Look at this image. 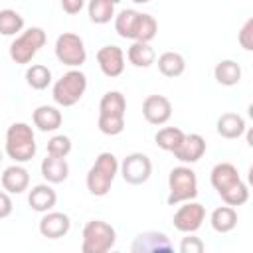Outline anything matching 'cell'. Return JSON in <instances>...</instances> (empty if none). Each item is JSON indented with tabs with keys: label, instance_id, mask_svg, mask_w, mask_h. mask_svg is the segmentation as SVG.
I'll return each instance as SVG.
<instances>
[{
	"label": "cell",
	"instance_id": "1",
	"mask_svg": "<svg viewBox=\"0 0 253 253\" xmlns=\"http://www.w3.org/2000/svg\"><path fill=\"white\" fill-rule=\"evenodd\" d=\"M213 190L227 206H243L249 200V188L241 180L237 168L231 162H219L211 168L210 174Z\"/></svg>",
	"mask_w": 253,
	"mask_h": 253
},
{
	"label": "cell",
	"instance_id": "2",
	"mask_svg": "<svg viewBox=\"0 0 253 253\" xmlns=\"http://www.w3.org/2000/svg\"><path fill=\"white\" fill-rule=\"evenodd\" d=\"M126 99L121 91H107L99 103V130L109 136H117L125 130Z\"/></svg>",
	"mask_w": 253,
	"mask_h": 253
},
{
	"label": "cell",
	"instance_id": "3",
	"mask_svg": "<svg viewBox=\"0 0 253 253\" xmlns=\"http://www.w3.org/2000/svg\"><path fill=\"white\" fill-rule=\"evenodd\" d=\"M119 174V162H117V156L113 152H101L93 166L89 168L87 172V190L89 194L97 196V198H103L109 194L111 186H113V180L115 176Z\"/></svg>",
	"mask_w": 253,
	"mask_h": 253
},
{
	"label": "cell",
	"instance_id": "4",
	"mask_svg": "<svg viewBox=\"0 0 253 253\" xmlns=\"http://www.w3.org/2000/svg\"><path fill=\"white\" fill-rule=\"evenodd\" d=\"M36 134L28 123H14L6 130V154L18 162H30L36 156Z\"/></svg>",
	"mask_w": 253,
	"mask_h": 253
},
{
	"label": "cell",
	"instance_id": "5",
	"mask_svg": "<svg viewBox=\"0 0 253 253\" xmlns=\"http://www.w3.org/2000/svg\"><path fill=\"white\" fill-rule=\"evenodd\" d=\"M87 89V77L79 69H69L63 73L51 89V97L59 107H73L75 103L81 101Z\"/></svg>",
	"mask_w": 253,
	"mask_h": 253
},
{
	"label": "cell",
	"instance_id": "6",
	"mask_svg": "<svg viewBox=\"0 0 253 253\" xmlns=\"http://www.w3.org/2000/svg\"><path fill=\"white\" fill-rule=\"evenodd\" d=\"M168 206L190 202L198 196V176L190 166H176L168 174Z\"/></svg>",
	"mask_w": 253,
	"mask_h": 253
},
{
	"label": "cell",
	"instance_id": "7",
	"mask_svg": "<svg viewBox=\"0 0 253 253\" xmlns=\"http://www.w3.org/2000/svg\"><path fill=\"white\" fill-rule=\"evenodd\" d=\"M115 241H117V231L111 223L103 219H91L83 227L81 251L83 253H107L109 249L115 247Z\"/></svg>",
	"mask_w": 253,
	"mask_h": 253
},
{
	"label": "cell",
	"instance_id": "8",
	"mask_svg": "<svg viewBox=\"0 0 253 253\" xmlns=\"http://www.w3.org/2000/svg\"><path fill=\"white\" fill-rule=\"evenodd\" d=\"M45 43V32L38 26L28 28L26 32H22L12 43H10V59L18 65H26L34 59V55L43 47Z\"/></svg>",
	"mask_w": 253,
	"mask_h": 253
},
{
	"label": "cell",
	"instance_id": "9",
	"mask_svg": "<svg viewBox=\"0 0 253 253\" xmlns=\"http://www.w3.org/2000/svg\"><path fill=\"white\" fill-rule=\"evenodd\" d=\"M55 57L67 67H79L87 59V49L83 40L73 32H63L55 40Z\"/></svg>",
	"mask_w": 253,
	"mask_h": 253
},
{
	"label": "cell",
	"instance_id": "10",
	"mask_svg": "<svg viewBox=\"0 0 253 253\" xmlns=\"http://www.w3.org/2000/svg\"><path fill=\"white\" fill-rule=\"evenodd\" d=\"M121 170V176L126 184H132V186H140L144 182H148L150 174H152V162L146 154L142 152H132L128 154L123 164L119 166Z\"/></svg>",
	"mask_w": 253,
	"mask_h": 253
},
{
	"label": "cell",
	"instance_id": "11",
	"mask_svg": "<svg viewBox=\"0 0 253 253\" xmlns=\"http://www.w3.org/2000/svg\"><path fill=\"white\" fill-rule=\"evenodd\" d=\"M204 219H206V208L202 204L190 200L188 204L178 208V211L172 217V223L182 233H194L202 227Z\"/></svg>",
	"mask_w": 253,
	"mask_h": 253
},
{
	"label": "cell",
	"instance_id": "12",
	"mask_svg": "<svg viewBox=\"0 0 253 253\" xmlns=\"http://www.w3.org/2000/svg\"><path fill=\"white\" fill-rule=\"evenodd\" d=\"M142 115L150 125H164L172 117V103L164 95H148L142 103Z\"/></svg>",
	"mask_w": 253,
	"mask_h": 253
},
{
	"label": "cell",
	"instance_id": "13",
	"mask_svg": "<svg viewBox=\"0 0 253 253\" xmlns=\"http://www.w3.org/2000/svg\"><path fill=\"white\" fill-rule=\"evenodd\" d=\"M174 245L170 243L168 235L162 231H142L134 237L130 251L132 253H156V251H172Z\"/></svg>",
	"mask_w": 253,
	"mask_h": 253
},
{
	"label": "cell",
	"instance_id": "14",
	"mask_svg": "<svg viewBox=\"0 0 253 253\" xmlns=\"http://www.w3.org/2000/svg\"><path fill=\"white\" fill-rule=\"evenodd\" d=\"M97 63L107 77H119L125 71V51L119 45H103L97 51Z\"/></svg>",
	"mask_w": 253,
	"mask_h": 253
},
{
	"label": "cell",
	"instance_id": "15",
	"mask_svg": "<svg viewBox=\"0 0 253 253\" xmlns=\"http://www.w3.org/2000/svg\"><path fill=\"white\" fill-rule=\"evenodd\" d=\"M172 154H174V158H178L184 164H194L206 154V138L198 132L184 134L182 142L178 144V148Z\"/></svg>",
	"mask_w": 253,
	"mask_h": 253
},
{
	"label": "cell",
	"instance_id": "16",
	"mask_svg": "<svg viewBox=\"0 0 253 253\" xmlns=\"http://www.w3.org/2000/svg\"><path fill=\"white\" fill-rule=\"evenodd\" d=\"M40 233L47 239H59L69 233L71 219L63 211H45V215L40 219Z\"/></svg>",
	"mask_w": 253,
	"mask_h": 253
},
{
	"label": "cell",
	"instance_id": "17",
	"mask_svg": "<svg viewBox=\"0 0 253 253\" xmlns=\"http://www.w3.org/2000/svg\"><path fill=\"white\" fill-rule=\"evenodd\" d=\"M28 186H30V174L18 162L12 164V166H8L2 172V188L8 194H22V192L28 190Z\"/></svg>",
	"mask_w": 253,
	"mask_h": 253
},
{
	"label": "cell",
	"instance_id": "18",
	"mask_svg": "<svg viewBox=\"0 0 253 253\" xmlns=\"http://www.w3.org/2000/svg\"><path fill=\"white\" fill-rule=\"evenodd\" d=\"M42 176L49 182V184H61L67 180L69 176V164L63 156H53V154H47L43 160H42Z\"/></svg>",
	"mask_w": 253,
	"mask_h": 253
},
{
	"label": "cell",
	"instance_id": "19",
	"mask_svg": "<svg viewBox=\"0 0 253 253\" xmlns=\"http://www.w3.org/2000/svg\"><path fill=\"white\" fill-rule=\"evenodd\" d=\"M55 202H57V194H55V190L49 184H38L28 194V204L38 213L49 211L55 206Z\"/></svg>",
	"mask_w": 253,
	"mask_h": 253
},
{
	"label": "cell",
	"instance_id": "20",
	"mask_svg": "<svg viewBox=\"0 0 253 253\" xmlns=\"http://www.w3.org/2000/svg\"><path fill=\"white\" fill-rule=\"evenodd\" d=\"M34 125L42 130V132H53L61 126L63 123V117H61V111L57 107H51V105H40L34 115Z\"/></svg>",
	"mask_w": 253,
	"mask_h": 253
},
{
	"label": "cell",
	"instance_id": "21",
	"mask_svg": "<svg viewBox=\"0 0 253 253\" xmlns=\"http://www.w3.org/2000/svg\"><path fill=\"white\" fill-rule=\"evenodd\" d=\"M215 130L219 136L227 138V140H233V138H239L247 126H245V119L237 113H223L217 123H215Z\"/></svg>",
	"mask_w": 253,
	"mask_h": 253
},
{
	"label": "cell",
	"instance_id": "22",
	"mask_svg": "<svg viewBox=\"0 0 253 253\" xmlns=\"http://www.w3.org/2000/svg\"><path fill=\"white\" fill-rule=\"evenodd\" d=\"M210 223L213 227V231L217 233H229L231 229H235L237 225V211L233 206H219L211 211L210 215Z\"/></svg>",
	"mask_w": 253,
	"mask_h": 253
},
{
	"label": "cell",
	"instance_id": "23",
	"mask_svg": "<svg viewBox=\"0 0 253 253\" xmlns=\"http://www.w3.org/2000/svg\"><path fill=\"white\" fill-rule=\"evenodd\" d=\"M215 81L223 87H233L241 81V67L233 59H221L213 69Z\"/></svg>",
	"mask_w": 253,
	"mask_h": 253
},
{
	"label": "cell",
	"instance_id": "24",
	"mask_svg": "<svg viewBox=\"0 0 253 253\" xmlns=\"http://www.w3.org/2000/svg\"><path fill=\"white\" fill-rule=\"evenodd\" d=\"M126 57L134 67H150L156 61V53L146 42H132V45L126 49Z\"/></svg>",
	"mask_w": 253,
	"mask_h": 253
},
{
	"label": "cell",
	"instance_id": "25",
	"mask_svg": "<svg viewBox=\"0 0 253 253\" xmlns=\"http://www.w3.org/2000/svg\"><path fill=\"white\" fill-rule=\"evenodd\" d=\"M140 12L136 10H123L115 16V32L125 40H134L136 26H138Z\"/></svg>",
	"mask_w": 253,
	"mask_h": 253
},
{
	"label": "cell",
	"instance_id": "26",
	"mask_svg": "<svg viewBox=\"0 0 253 253\" xmlns=\"http://www.w3.org/2000/svg\"><path fill=\"white\" fill-rule=\"evenodd\" d=\"M158 69L164 77H178L186 69V59L178 51H164L158 57Z\"/></svg>",
	"mask_w": 253,
	"mask_h": 253
},
{
	"label": "cell",
	"instance_id": "27",
	"mask_svg": "<svg viewBox=\"0 0 253 253\" xmlns=\"http://www.w3.org/2000/svg\"><path fill=\"white\" fill-rule=\"evenodd\" d=\"M182 138H184V130L178 126H164L154 134L156 146H160L162 150H168V152H174L178 148V144L182 142Z\"/></svg>",
	"mask_w": 253,
	"mask_h": 253
},
{
	"label": "cell",
	"instance_id": "28",
	"mask_svg": "<svg viewBox=\"0 0 253 253\" xmlns=\"http://www.w3.org/2000/svg\"><path fill=\"white\" fill-rule=\"evenodd\" d=\"M87 10L93 24H109L115 18V4L111 0H89Z\"/></svg>",
	"mask_w": 253,
	"mask_h": 253
},
{
	"label": "cell",
	"instance_id": "29",
	"mask_svg": "<svg viewBox=\"0 0 253 253\" xmlns=\"http://www.w3.org/2000/svg\"><path fill=\"white\" fill-rule=\"evenodd\" d=\"M26 83L36 89V91H43L49 83H51V71L49 67L42 65V63H34L26 69Z\"/></svg>",
	"mask_w": 253,
	"mask_h": 253
},
{
	"label": "cell",
	"instance_id": "30",
	"mask_svg": "<svg viewBox=\"0 0 253 253\" xmlns=\"http://www.w3.org/2000/svg\"><path fill=\"white\" fill-rule=\"evenodd\" d=\"M24 30V18L12 8L0 10V34L2 36H16Z\"/></svg>",
	"mask_w": 253,
	"mask_h": 253
},
{
	"label": "cell",
	"instance_id": "31",
	"mask_svg": "<svg viewBox=\"0 0 253 253\" xmlns=\"http://www.w3.org/2000/svg\"><path fill=\"white\" fill-rule=\"evenodd\" d=\"M156 32H158V22L154 20V16L140 12L136 34H134V40L132 42H146V43H150L156 38Z\"/></svg>",
	"mask_w": 253,
	"mask_h": 253
},
{
	"label": "cell",
	"instance_id": "32",
	"mask_svg": "<svg viewBox=\"0 0 253 253\" xmlns=\"http://www.w3.org/2000/svg\"><path fill=\"white\" fill-rule=\"evenodd\" d=\"M71 152V138L65 134H55L47 140V154L53 156H67Z\"/></svg>",
	"mask_w": 253,
	"mask_h": 253
},
{
	"label": "cell",
	"instance_id": "33",
	"mask_svg": "<svg viewBox=\"0 0 253 253\" xmlns=\"http://www.w3.org/2000/svg\"><path fill=\"white\" fill-rule=\"evenodd\" d=\"M237 40H239V45H241L245 51H251V49H253V20H251V18H249V20L243 24V28L239 30Z\"/></svg>",
	"mask_w": 253,
	"mask_h": 253
},
{
	"label": "cell",
	"instance_id": "34",
	"mask_svg": "<svg viewBox=\"0 0 253 253\" xmlns=\"http://www.w3.org/2000/svg\"><path fill=\"white\" fill-rule=\"evenodd\" d=\"M204 249H206L204 241H202L200 237H196V235L184 237V239L180 241V251H182V253H204Z\"/></svg>",
	"mask_w": 253,
	"mask_h": 253
},
{
	"label": "cell",
	"instance_id": "35",
	"mask_svg": "<svg viewBox=\"0 0 253 253\" xmlns=\"http://www.w3.org/2000/svg\"><path fill=\"white\" fill-rule=\"evenodd\" d=\"M12 210H14V204L8 196V192H0V219L8 217L12 213Z\"/></svg>",
	"mask_w": 253,
	"mask_h": 253
},
{
	"label": "cell",
	"instance_id": "36",
	"mask_svg": "<svg viewBox=\"0 0 253 253\" xmlns=\"http://www.w3.org/2000/svg\"><path fill=\"white\" fill-rule=\"evenodd\" d=\"M83 4H85V0H61V8H63V12H67V14H77V12H81Z\"/></svg>",
	"mask_w": 253,
	"mask_h": 253
},
{
	"label": "cell",
	"instance_id": "37",
	"mask_svg": "<svg viewBox=\"0 0 253 253\" xmlns=\"http://www.w3.org/2000/svg\"><path fill=\"white\" fill-rule=\"evenodd\" d=\"M132 2H134V4H148L150 0H132Z\"/></svg>",
	"mask_w": 253,
	"mask_h": 253
},
{
	"label": "cell",
	"instance_id": "38",
	"mask_svg": "<svg viewBox=\"0 0 253 253\" xmlns=\"http://www.w3.org/2000/svg\"><path fill=\"white\" fill-rule=\"evenodd\" d=\"M111 2H113V4H115V6H117V4H119V2H121V0H111Z\"/></svg>",
	"mask_w": 253,
	"mask_h": 253
},
{
	"label": "cell",
	"instance_id": "39",
	"mask_svg": "<svg viewBox=\"0 0 253 253\" xmlns=\"http://www.w3.org/2000/svg\"><path fill=\"white\" fill-rule=\"evenodd\" d=\"M0 162H2V150H0Z\"/></svg>",
	"mask_w": 253,
	"mask_h": 253
}]
</instances>
